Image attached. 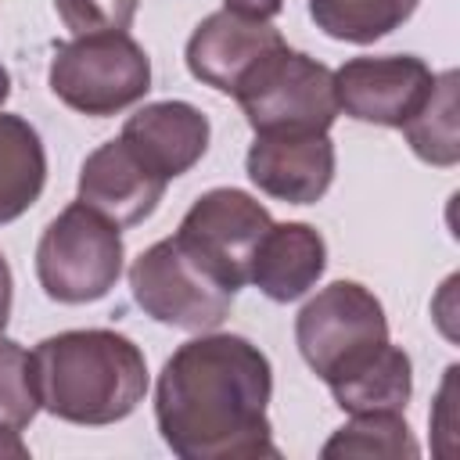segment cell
Instances as JSON below:
<instances>
[{
	"label": "cell",
	"instance_id": "6da1fadb",
	"mask_svg": "<svg viewBox=\"0 0 460 460\" xmlns=\"http://www.w3.org/2000/svg\"><path fill=\"white\" fill-rule=\"evenodd\" d=\"M273 367L244 334H198L162 367L155 424L180 460L280 456L270 428Z\"/></svg>",
	"mask_w": 460,
	"mask_h": 460
},
{
	"label": "cell",
	"instance_id": "7a4b0ae2",
	"mask_svg": "<svg viewBox=\"0 0 460 460\" xmlns=\"http://www.w3.org/2000/svg\"><path fill=\"white\" fill-rule=\"evenodd\" d=\"M29 359L40 410L68 424L104 428L126 420L147 392V359L140 345L108 327L50 334Z\"/></svg>",
	"mask_w": 460,
	"mask_h": 460
},
{
	"label": "cell",
	"instance_id": "3957f363",
	"mask_svg": "<svg viewBox=\"0 0 460 460\" xmlns=\"http://www.w3.org/2000/svg\"><path fill=\"white\" fill-rule=\"evenodd\" d=\"M295 341L305 367L331 388L385 352V305L359 280H334L295 316Z\"/></svg>",
	"mask_w": 460,
	"mask_h": 460
},
{
	"label": "cell",
	"instance_id": "277c9868",
	"mask_svg": "<svg viewBox=\"0 0 460 460\" xmlns=\"http://www.w3.org/2000/svg\"><path fill=\"white\" fill-rule=\"evenodd\" d=\"M122 259V226L86 201H72L47 223L36 244V280L47 298L86 305L119 284Z\"/></svg>",
	"mask_w": 460,
	"mask_h": 460
},
{
	"label": "cell",
	"instance_id": "5b68a950",
	"mask_svg": "<svg viewBox=\"0 0 460 460\" xmlns=\"http://www.w3.org/2000/svg\"><path fill=\"white\" fill-rule=\"evenodd\" d=\"M47 83L72 111L108 119L144 101L151 90V58L129 32H90L54 50Z\"/></svg>",
	"mask_w": 460,
	"mask_h": 460
},
{
	"label": "cell",
	"instance_id": "8992f818",
	"mask_svg": "<svg viewBox=\"0 0 460 460\" xmlns=\"http://www.w3.org/2000/svg\"><path fill=\"white\" fill-rule=\"evenodd\" d=\"M255 133L277 129H320L327 133L338 119L334 72L288 43L259 61V68L234 93Z\"/></svg>",
	"mask_w": 460,
	"mask_h": 460
},
{
	"label": "cell",
	"instance_id": "52a82bcc",
	"mask_svg": "<svg viewBox=\"0 0 460 460\" xmlns=\"http://www.w3.org/2000/svg\"><path fill=\"white\" fill-rule=\"evenodd\" d=\"M129 291L151 320L176 331H216L230 316L237 295L172 237L155 241L133 259Z\"/></svg>",
	"mask_w": 460,
	"mask_h": 460
},
{
	"label": "cell",
	"instance_id": "ba28073f",
	"mask_svg": "<svg viewBox=\"0 0 460 460\" xmlns=\"http://www.w3.org/2000/svg\"><path fill=\"white\" fill-rule=\"evenodd\" d=\"M270 223V208L252 194L237 187H212L187 208L172 241L230 291H241L248 284V262Z\"/></svg>",
	"mask_w": 460,
	"mask_h": 460
},
{
	"label": "cell",
	"instance_id": "9c48e42d",
	"mask_svg": "<svg viewBox=\"0 0 460 460\" xmlns=\"http://www.w3.org/2000/svg\"><path fill=\"white\" fill-rule=\"evenodd\" d=\"M431 86L435 72L417 54L349 58L334 72L338 111L356 122H374L388 129H402L428 101Z\"/></svg>",
	"mask_w": 460,
	"mask_h": 460
},
{
	"label": "cell",
	"instance_id": "30bf717a",
	"mask_svg": "<svg viewBox=\"0 0 460 460\" xmlns=\"http://www.w3.org/2000/svg\"><path fill=\"white\" fill-rule=\"evenodd\" d=\"M244 169L266 198L288 205H316L334 180V140L320 129L255 133Z\"/></svg>",
	"mask_w": 460,
	"mask_h": 460
},
{
	"label": "cell",
	"instance_id": "8fae6325",
	"mask_svg": "<svg viewBox=\"0 0 460 460\" xmlns=\"http://www.w3.org/2000/svg\"><path fill=\"white\" fill-rule=\"evenodd\" d=\"M277 47H284V36L270 22L241 18L223 7L190 32L183 58L198 83L234 97L244 79L259 68V61Z\"/></svg>",
	"mask_w": 460,
	"mask_h": 460
},
{
	"label": "cell",
	"instance_id": "7c38bea8",
	"mask_svg": "<svg viewBox=\"0 0 460 460\" xmlns=\"http://www.w3.org/2000/svg\"><path fill=\"white\" fill-rule=\"evenodd\" d=\"M165 187L169 180L147 169L122 137L104 140L97 151L86 155L79 169V201H86L119 226L144 223L158 208Z\"/></svg>",
	"mask_w": 460,
	"mask_h": 460
},
{
	"label": "cell",
	"instance_id": "4fadbf2b",
	"mask_svg": "<svg viewBox=\"0 0 460 460\" xmlns=\"http://www.w3.org/2000/svg\"><path fill=\"white\" fill-rule=\"evenodd\" d=\"M119 137L147 169H155L162 180H176L201 162L212 126L208 115L190 101H155L137 108Z\"/></svg>",
	"mask_w": 460,
	"mask_h": 460
},
{
	"label": "cell",
	"instance_id": "5bb4252c",
	"mask_svg": "<svg viewBox=\"0 0 460 460\" xmlns=\"http://www.w3.org/2000/svg\"><path fill=\"white\" fill-rule=\"evenodd\" d=\"M327 270V241L309 223H270L252 262L248 284H255L270 302H295Z\"/></svg>",
	"mask_w": 460,
	"mask_h": 460
},
{
	"label": "cell",
	"instance_id": "9a60e30c",
	"mask_svg": "<svg viewBox=\"0 0 460 460\" xmlns=\"http://www.w3.org/2000/svg\"><path fill=\"white\" fill-rule=\"evenodd\" d=\"M47 183V151L29 119L0 111V226L25 216Z\"/></svg>",
	"mask_w": 460,
	"mask_h": 460
},
{
	"label": "cell",
	"instance_id": "2e32d148",
	"mask_svg": "<svg viewBox=\"0 0 460 460\" xmlns=\"http://www.w3.org/2000/svg\"><path fill=\"white\" fill-rule=\"evenodd\" d=\"M331 395L345 413H402L413 395V363L399 345L388 341L377 359L331 385Z\"/></svg>",
	"mask_w": 460,
	"mask_h": 460
},
{
	"label": "cell",
	"instance_id": "e0dca14e",
	"mask_svg": "<svg viewBox=\"0 0 460 460\" xmlns=\"http://www.w3.org/2000/svg\"><path fill=\"white\" fill-rule=\"evenodd\" d=\"M40 413V395L32 381V359L29 352L0 334V460H25L29 446L22 431Z\"/></svg>",
	"mask_w": 460,
	"mask_h": 460
},
{
	"label": "cell",
	"instance_id": "ac0fdd59",
	"mask_svg": "<svg viewBox=\"0 0 460 460\" xmlns=\"http://www.w3.org/2000/svg\"><path fill=\"white\" fill-rule=\"evenodd\" d=\"M420 0H309L316 29L341 43H374L413 18Z\"/></svg>",
	"mask_w": 460,
	"mask_h": 460
},
{
	"label": "cell",
	"instance_id": "d6986e66",
	"mask_svg": "<svg viewBox=\"0 0 460 460\" xmlns=\"http://www.w3.org/2000/svg\"><path fill=\"white\" fill-rule=\"evenodd\" d=\"M406 144L428 165L449 169L460 162V129H456V72H438L428 101L402 126Z\"/></svg>",
	"mask_w": 460,
	"mask_h": 460
},
{
	"label": "cell",
	"instance_id": "ffe728a7",
	"mask_svg": "<svg viewBox=\"0 0 460 460\" xmlns=\"http://www.w3.org/2000/svg\"><path fill=\"white\" fill-rule=\"evenodd\" d=\"M323 456H420L417 438L402 413H352L345 428H338L323 449Z\"/></svg>",
	"mask_w": 460,
	"mask_h": 460
},
{
	"label": "cell",
	"instance_id": "44dd1931",
	"mask_svg": "<svg viewBox=\"0 0 460 460\" xmlns=\"http://www.w3.org/2000/svg\"><path fill=\"white\" fill-rule=\"evenodd\" d=\"M58 18L72 36L126 32L137 14V0H54Z\"/></svg>",
	"mask_w": 460,
	"mask_h": 460
},
{
	"label": "cell",
	"instance_id": "7402d4cb",
	"mask_svg": "<svg viewBox=\"0 0 460 460\" xmlns=\"http://www.w3.org/2000/svg\"><path fill=\"white\" fill-rule=\"evenodd\" d=\"M226 11L241 14V18H255V22H270L280 14L284 0H223Z\"/></svg>",
	"mask_w": 460,
	"mask_h": 460
},
{
	"label": "cell",
	"instance_id": "603a6c76",
	"mask_svg": "<svg viewBox=\"0 0 460 460\" xmlns=\"http://www.w3.org/2000/svg\"><path fill=\"white\" fill-rule=\"evenodd\" d=\"M11 302H14V277H11V266H7V259L0 252V334H4V327L11 320Z\"/></svg>",
	"mask_w": 460,
	"mask_h": 460
},
{
	"label": "cell",
	"instance_id": "cb8c5ba5",
	"mask_svg": "<svg viewBox=\"0 0 460 460\" xmlns=\"http://www.w3.org/2000/svg\"><path fill=\"white\" fill-rule=\"evenodd\" d=\"M11 97V72L0 65V108H4V101Z\"/></svg>",
	"mask_w": 460,
	"mask_h": 460
}]
</instances>
